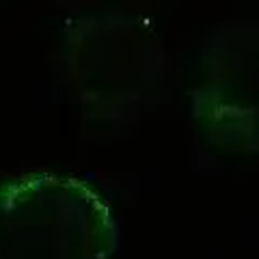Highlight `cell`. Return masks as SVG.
Listing matches in <instances>:
<instances>
[{
	"instance_id": "1",
	"label": "cell",
	"mask_w": 259,
	"mask_h": 259,
	"mask_svg": "<svg viewBox=\"0 0 259 259\" xmlns=\"http://www.w3.org/2000/svg\"><path fill=\"white\" fill-rule=\"evenodd\" d=\"M197 110L227 147L259 153V22L229 24L207 46Z\"/></svg>"
}]
</instances>
